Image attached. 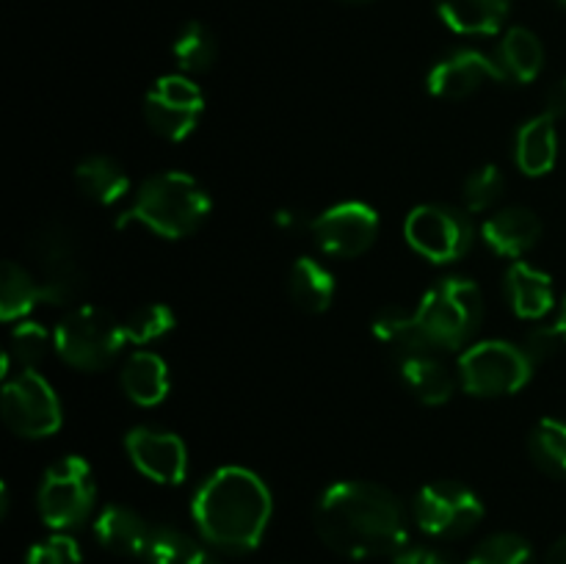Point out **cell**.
I'll return each instance as SVG.
<instances>
[{
    "mask_svg": "<svg viewBox=\"0 0 566 564\" xmlns=\"http://www.w3.org/2000/svg\"><path fill=\"white\" fill-rule=\"evenodd\" d=\"M149 534H153V525L142 514L119 506V503L105 506L94 520V536H97L99 545L111 553H119V556L142 558L147 551Z\"/></svg>",
    "mask_w": 566,
    "mask_h": 564,
    "instance_id": "cell-18",
    "label": "cell"
},
{
    "mask_svg": "<svg viewBox=\"0 0 566 564\" xmlns=\"http://www.w3.org/2000/svg\"><path fill=\"white\" fill-rule=\"evenodd\" d=\"M547 564H566V534L553 542L551 553H547Z\"/></svg>",
    "mask_w": 566,
    "mask_h": 564,
    "instance_id": "cell-39",
    "label": "cell"
},
{
    "mask_svg": "<svg viewBox=\"0 0 566 564\" xmlns=\"http://www.w3.org/2000/svg\"><path fill=\"white\" fill-rule=\"evenodd\" d=\"M191 512L208 545L224 553H249L269 529L271 492L258 473L232 464L205 479Z\"/></svg>",
    "mask_w": 566,
    "mask_h": 564,
    "instance_id": "cell-2",
    "label": "cell"
},
{
    "mask_svg": "<svg viewBox=\"0 0 566 564\" xmlns=\"http://www.w3.org/2000/svg\"><path fill=\"white\" fill-rule=\"evenodd\" d=\"M50 335L42 324L22 321L11 330L9 348L3 352V376H9L11 363H20V370H36V365L48 357Z\"/></svg>",
    "mask_w": 566,
    "mask_h": 564,
    "instance_id": "cell-30",
    "label": "cell"
},
{
    "mask_svg": "<svg viewBox=\"0 0 566 564\" xmlns=\"http://www.w3.org/2000/svg\"><path fill=\"white\" fill-rule=\"evenodd\" d=\"M464 564H536L534 547L520 534H492L475 545Z\"/></svg>",
    "mask_w": 566,
    "mask_h": 564,
    "instance_id": "cell-33",
    "label": "cell"
},
{
    "mask_svg": "<svg viewBox=\"0 0 566 564\" xmlns=\"http://www.w3.org/2000/svg\"><path fill=\"white\" fill-rule=\"evenodd\" d=\"M558 6H562V9H566V0H558Z\"/></svg>",
    "mask_w": 566,
    "mask_h": 564,
    "instance_id": "cell-44",
    "label": "cell"
},
{
    "mask_svg": "<svg viewBox=\"0 0 566 564\" xmlns=\"http://www.w3.org/2000/svg\"><path fill=\"white\" fill-rule=\"evenodd\" d=\"M205 94L188 75H164L144 97V119L166 142H186L197 130Z\"/></svg>",
    "mask_w": 566,
    "mask_h": 564,
    "instance_id": "cell-12",
    "label": "cell"
},
{
    "mask_svg": "<svg viewBox=\"0 0 566 564\" xmlns=\"http://www.w3.org/2000/svg\"><path fill=\"white\" fill-rule=\"evenodd\" d=\"M39 302H44V288L28 269L14 260H6L0 269V318L6 324L31 313Z\"/></svg>",
    "mask_w": 566,
    "mask_h": 564,
    "instance_id": "cell-27",
    "label": "cell"
},
{
    "mask_svg": "<svg viewBox=\"0 0 566 564\" xmlns=\"http://www.w3.org/2000/svg\"><path fill=\"white\" fill-rule=\"evenodd\" d=\"M481 238L497 258L520 260L539 243L542 221L525 205H509L481 224Z\"/></svg>",
    "mask_w": 566,
    "mask_h": 564,
    "instance_id": "cell-16",
    "label": "cell"
},
{
    "mask_svg": "<svg viewBox=\"0 0 566 564\" xmlns=\"http://www.w3.org/2000/svg\"><path fill=\"white\" fill-rule=\"evenodd\" d=\"M437 14L464 36H492L506 22L512 0H434Z\"/></svg>",
    "mask_w": 566,
    "mask_h": 564,
    "instance_id": "cell-20",
    "label": "cell"
},
{
    "mask_svg": "<svg viewBox=\"0 0 566 564\" xmlns=\"http://www.w3.org/2000/svg\"><path fill=\"white\" fill-rule=\"evenodd\" d=\"M94 476L83 457H61L50 464L42 476V484L36 492V506L44 523L53 531L77 529L88 520L94 509Z\"/></svg>",
    "mask_w": 566,
    "mask_h": 564,
    "instance_id": "cell-7",
    "label": "cell"
},
{
    "mask_svg": "<svg viewBox=\"0 0 566 564\" xmlns=\"http://www.w3.org/2000/svg\"><path fill=\"white\" fill-rule=\"evenodd\" d=\"M125 324L94 304H81L59 321L53 348L66 365L97 374L105 370L125 348Z\"/></svg>",
    "mask_w": 566,
    "mask_h": 564,
    "instance_id": "cell-5",
    "label": "cell"
},
{
    "mask_svg": "<svg viewBox=\"0 0 566 564\" xmlns=\"http://www.w3.org/2000/svg\"><path fill=\"white\" fill-rule=\"evenodd\" d=\"M310 232L321 252L329 258H359L379 236V213L368 202L348 199L315 216Z\"/></svg>",
    "mask_w": 566,
    "mask_h": 564,
    "instance_id": "cell-13",
    "label": "cell"
},
{
    "mask_svg": "<svg viewBox=\"0 0 566 564\" xmlns=\"http://www.w3.org/2000/svg\"><path fill=\"white\" fill-rule=\"evenodd\" d=\"M125 335L127 343H136V346H147V343L160 341L164 335H169L177 326V315L169 304H144V307H136L125 321Z\"/></svg>",
    "mask_w": 566,
    "mask_h": 564,
    "instance_id": "cell-32",
    "label": "cell"
},
{
    "mask_svg": "<svg viewBox=\"0 0 566 564\" xmlns=\"http://www.w3.org/2000/svg\"><path fill=\"white\" fill-rule=\"evenodd\" d=\"M31 258L36 280L44 288L48 304H72L83 291V269L70 230L59 221H48L31 238Z\"/></svg>",
    "mask_w": 566,
    "mask_h": 564,
    "instance_id": "cell-11",
    "label": "cell"
},
{
    "mask_svg": "<svg viewBox=\"0 0 566 564\" xmlns=\"http://www.w3.org/2000/svg\"><path fill=\"white\" fill-rule=\"evenodd\" d=\"M25 564H81V547L72 536L53 534L31 545Z\"/></svg>",
    "mask_w": 566,
    "mask_h": 564,
    "instance_id": "cell-35",
    "label": "cell"
},
{
    "mask_svg": "<svg viewBox=\"0 0 566 564\" xmlns=\"http://www.w3.org/2000/svg\"><path fill=\"white\" fill-rule=\"evenodd\" d=\"M501 64L479 50H453L437 61L426 77V88L440 100H462L484 88L486 83H503Z\"/></svg>",
    "mask_w": 566,
    "mask_h": 564,
    "instance_id": "cell-15",
    "label": "cell"
},
{
    "mask_svg": "<svg viewBox=\"0 0 566 564\" xmlns=\"http://www.w3.org/2000/svg\"><path fill=\"white\" fill-rule=\"evenodd\" d=\"M171 53H175L182 75H199V72H208L213 66L219 48H216V36L210 33V28L193 20L180 28Z\"/></svg>",
    "mask_w": 566,
    "mask_h": 564,
    "instance_id": "cell-29",
    "label": "cell"
},
{
    "mask_svg": "<svg viewBox=\"0 0 566 564\" xmlns=\"http://www.w3.org/2000/svg\"><path fill=\"white\" fill-rule=\"evenodd\" d=\"M407 243L431 263H457L473 249L475 224L462 208L429 202L415 208L403 224Z\"/></svg>",
    "mask_w": 566,
    "mask_h": 564,
    "instance_id": "cell-8",
    "label": "cell"
},
{
    "mask_svg": "<svg viewBox=\"0 0 566 564\" xmlns=\"http://www.w3.org/2000/svg\"><path fill=\"white\" fill-rule=\"evenodd\" d=\"M374 335L379 337L381 346L398 359V365L403 359L423 357V354H434L437 348L431 346L429 335L420 326L418 313H407L401 307H385L376 313L374 318Z\"/></svg>",
    "mask_w": 566,
    "mask_h": 564,
    "instance_id": "cell-19",
    "label": "cell"
},
{
    "mask_svg": "<svg viewBox=\"0 0 566 564\" xmlns=\"http://www.w3.org/2000/svg\"><path fill=\"white\" fill-rule=\"evenodd\" d=\"M484 503L470 487L453 479L431 481L415 498V523L434 540H457L479 529Z\"/></svg>",
    "mask_w": 566,
    "mask_h": 564,
    "instance_id": "cell-9",
    "label": "cell"
},
{
    "mask_svg": "<svg viewBox=\"0 0 566 564\" xmlns=\"http://www.w3.org/2000/svg\"><path fill=\"white\" fill-rule=\"evenodd\" d=\"M503 191H506V177H503V171L495 164L479 166V169L470 171L462 186L464 208L470 213H484V210L495 208Z\"/></svg>",
    "mask_w": 566,
    "mask_h": 564,
    "instance_id": "cell-34",
    "label": "cell"
},
{
    "mask_svg": "<svg viewBox=\"0 0 566 564\" xmlns=\"http://www.w3.org/2000/svg\"><path fill=\"white\" fill-rule=\"evenodd\" d=\"M75 186L97 205H114L130 191V177L108 155H88L75 166Z\"/></svg>",
    "mask_w": 566,
    "mask_h": 564,
    "instance_id": "cell-23",
    "label": "cell"
},
{
    "mask_svg": "<svg viewBox=\"0 0 566 564\" xmlns=\"http://www.w3.org/2000/svg\"><path fill=\"white\" fill-rule=\"evenodd\" d=\"M3 420L14 435L28 440H42L61 429V404L50 382L36 370H17L6 379L3 396Z\"/></svg>",
    "mask_w": 566,
    "mask_h": 564,
    "instance_id": "cell-10",
    "label": "cell"
},
{
    "mask_svg": "<svg viewBox=\"0 0 566 564\" xmlns=\"http://www.w3.org/2000/svg\"><path fill=\"white\" fill-rule=\"evenodd\" d=\"M415 313L431 346L437 352L440 348L453 352V348L468 346L479 332L481 318H484V296H481V288L468 276H446L426 291Z\"/></svg>",
    "mask_w": 566,
    "mask_h": 564,
    "instance_id": "cell-4",
    "label": "cell"
},
{
    "mask_svg": "<svg viewBox=\"0 0 566 564\" xmlns=\"http://www.w3.org/2000/svg\"><path fill=\"white\" fill-rule=\"evenodd\" d=\"M276 221H280L282 227H287V230H293L298 221V213H293V210H282V213H276Z\"/></svg>",
    "mask_w": 566,
    "mask_h": 564,
    "instance_id": "cell-40",
    "label": "cell"
},
{
    "mask_svg": "<svg viewBox=\"0 0 566 564\" xmlns=\"http://www.w3.org/2000/svg\"><path fill=\"white\" fill-rule=\"evenodd\" d=\"M506 296L512 302V310L523 321H539L556 304V291L553 280L536 265L525 260H514L506 271Z\"/></svg>",
    "mask_w": 566,
    "mask_h": 564,
    "instance_id": "cell-17",
    "label": "cell"
},
{
    "mask_svg": "<svg viewBox=\"0 0 566 564\" xmlns=\"http://www.w3.org/2000/svg\"><path fill=\"white\" fill-rule=\"evenodd\" d=\"M321 542L346 558L396 556L407 547L409 523L401 501L374 481H337L313 512Z\"/></svg>",
    "mask_w": 566,
    "mask_h": 564,
    "instance_id": "cell-1",
    "label": "cell"
},
{
    "mask_svg": "<svg viewBox=\"0 0 566 564\" xmlns=\"http://www.w3.org/2000/svg\"><path fill=\"white\" fill-rule=\"evenodd\" d=\"M556 326H558V332H562V337L566 343V296H564V304H562V313H558V318H556Z\"/></svg>",
    "mask_w": 566,
    "mask_h": 564,
    "instance_id": "cell-42",
    "label": "cell"
},
{
    "mask_svg": "<svg viewBox=\"0 0 566 564\" xmlns=\"http://www.w3.org/2000/svg\"><path fill=\"white\" fill-rule=\"evenodd\" d=\"M210 216V197L186 171H160L138 186L130 208L116 224H142L166 241L197 232Z\"/></svg>",
    "mask_w": 566,
    "mask_h": 564,
    "instance_id": "cell-3",
    "label": "cell"
},
{
    "mask_svg": "<svg viewBox=\"0 0 566 564\" xmlns=\"http://www.w3.org/2000/svg\"><path fill=\"white\" fill-rule=\"evenodd\" d=\"M534 376V363L523 346L481 341L459 357V382L475 398H501L523 390Z\"/></svg>",
    "mask_w": 566,
    "mask_h": 564,
    "instance_id": "cell-6",
    "label": "cell"
},
{
    "mask_svg": "<svg viewBox=\"0 0 566 564\" xmlns=\"http://www.w3.org/2000/svg\"><path fill=\"white\" fill-rule=\"evenodd\" d=\"M520 346H523V352L528 354L531 363L539 365L545 363V359H551L553 354L564 346V337L556 324H542V326H534V330L523 337Z\"/></svg>",
    "mask_w": 566,
    "mask_h": 564,
    "instance_id": "cell-36",
    "label": "cell"
},
{
    "mask_svg": "<svg viewBox=\"0 0 566 564\" xmlns=\"http://www.w3.org/2000/svg\"><path fill=\"white\" fill-rule=\"evenodd\" d=\"M545 114H551L553 119H562V116H566V77L553 83L551 92H547Z\"/></svg>",
    "mask_w": 566,
    "mask_h": 564,
    "instance_id": "cell-38",
    "label": "cell"
},
{
    "mask_svg": "<svg viewBox=\"0 0 566 564\" xmlns=\"http://www.w3.org/2000/svg\"><path fill=\"white\" fill-rule=\"evenodd\" d=\"M188 564H219V562H216V558H213V556H210V553H208V551H205V547H202V551H199V553H197V556H193V558H191V562H188Z\"/></svg>",
    "mask_w": 566,
    "mask_h": 564,
    "instance_id": "cell-41",
    "label": "cell"
},
{
    "mask_svg": "<svg viewBox=\"0 0 566 564\" xmlns=\"http://www.w3.org/2000/svg\"><path fill=\"white\" fill-rule=\"evenodd\" d=\"M401 379L403 385H407V390L412 393L420 404H429V407H440V404L451 401L453 390H457L453 374L434 357V354L403 359Z\"/></svg>",
    "mask_w": 566,
    "mask_h": 564,
    "instance_id": "cell-26",
    "label": "cell"
},
{
    "mask_svg": "<svg viewBox=\"0 0 566 564\" xmlns=\"http://www.w3.org/2000/svg\"><path fill=\"white\" fill-rule=\"evenodd\" d=\"M125 448L142 476L158 484H180L188 476V448L177 435L153 426L127 431Z\"/></svg>",
    "mask_w": 566,
    "mask_h": 564,
    "instance_id": "cell-14",
    "label": "cell"
},
{
    "mask_svg": "<svg viewBox=\"0 0 566 564\" xmlns=\"http://www.w3.org/2000/svg\"><path fill=\"white\" fill-rule=\"evenodd\" d=\"M528 451L536 468L553 479L566 481V424L545 418L528 435Z\"/></svg>",
    "mask_w": 566,
    "mask_h": 564,
    "instance_id": "cell-28",
    "label": "cell"
},
{
    "mask_svg": "<svg viewBox=\"0 0 566 564\" xmlns=\"http://www.w3.org/2000/svg\"><path fill=\"white\" fill-rule=\"evenodd\" d=\"M340 3H348V6H365V3H374V0H340Z\"/></svg>",
    "mask_w": 566,
    "mask_h": 564,
    "instance_id": "cell-43",
    "label": "cell"
},
{
    "mask_svg": "<svg viewBox=\"0 0 566 564\" xmlns=\"http://www.w3.org/2000/svg\"><path fill=\"white\" fill-rule=\"evenodd\" d=\"M392 564H453L451 556L429 545H407L392 556Z\"/></svg>",
    "mask_w": 566,
    "mask_h": 564,
    "instance_id": "cell-37",
    "label": "cell"
},
{
    "mask_svg": "<svg viewBox=\"0 0 566 564\" xmlns=\"http://www.w3.org/2000/svg\"><path fill=\"white\" fill-rule=\"evenodd\" d=\"M497 64H501L506 81L531 83L539 77L542 66H545V48L528 28H509L501 50H497Z\"/></svg>",
    "mask_w": 566,
    "mask_h": 564,
    "instance_id": "cell-24",
    "label": "cell"
},
{
    "mask_svg": "<svg viewBox=\"0 0 566 564\" xmlns=\"http://www.w3.org/2000/svg\"><path fill=\"white\" fill-rule=\"evenodd\" d=\"M122 390L138 407H155L169 393V368L155 352H136L122 368Z\"/></svg>",
    "mask_w": 566,
    "mask_h": 564,
    "instance_id": "cell-22",
    "label": "cell"
},
{
    "mask_svg": "<svg viewBox=\"0 0 566 564\" xmlns=\"http://www.w3.org/2000/svg\"><path fill=\"white\" fill-rule=\"evenodd\" d=\"M287 291L298 310L318 315L329 310L332 299H335V276L318 260L298 258L287 276Z\"/></svg>",
    "mask_w": 566,
    "mask_h": 564,
    "instance_id": "cell-25",
    "label": "cell"
},
{
    "mask_svg": "<svg viewBox=\"0 0 566 564\" xmlns=\"http://www.w3.org/2000/svg\"><path fill=\"white\" fill-rule=\"evenodd\" d=\"M199 551H202L199 542L191 540L186 531L171 529V525H153L142 558L147 564H188Z\"/></svg>",
    "mask_w": 566,
    "mask_h": 564,
    "instance_id": "cell-31",
    "label": "cell"
},
{
    "mask_svg": "<svg viewBox=\"0 0 566 564\" xmlns=\"http://www.w3.org/2000/svg\"><path fill=\"white\" fill-rule=\"evenodd\" d=\"M514 160L520 171L528 177H542L553 171L558 160V133L556 119L551 114H539L525 122L514 138Z\"/></svg>",
    "mask_w": 566,
    "mask_h": 564,
    "instance_id": "cell-21",
    "label": "cell"
}]
</instances>
